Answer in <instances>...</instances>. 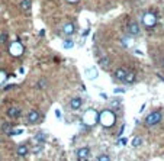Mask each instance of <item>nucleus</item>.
<instances>
[{"instance_id":"nucleus-8","label":"nucleus","mask_w":164,"mask_h":161,"mask_svg":"<svg viewBox=\"0 0 164 161\" xmlns=\"http://www.w3.org/2000/svg\"><path fill=\"white\" fill-rule=\"evenodd\" d=\"M41 121V113L38 110H31L28 113V122L29 123H37V122Z\"/></svg>"},{"instance_id":"nucleus-14","label":"nucleus","mask_w":164,"mask_h":161,"mask_svg":"<svg viewBox=\"0 0 164 161\" xmlns=\"http://www.w3.org/2000/svg\"><path fill=\"white\" fill-rule=\"evenodd\" d=\"M109 64H111L109 57H102V58L99 60V65H100L102 68H108V67H109Z\"/></svg>"},{"instance_id":"nucleus-21","label":"nucleus","mask_w":164,"mask_h":161,"mask_svg":"<svg viewBox=\"0 0 164 161\" xmlns=\"http://www.w3.org/2000/svg\"><path fill=\"white\" fill-rule=\"evenodd\" d=\"M73 46H74V42H73L71 39H65V41H64V48H65V49L73 48Z\"/></svg>"},{"instance_id":"nucleus-2","label":"nucleus","mask_w":164,"mask_h":161,"mask_svg":"<svg viewBox=\"0 0 164 161\" xmlns=\"http://www.w3.org/2000/svg\"><path fill=\"white\" fill-rule=\"evenodd\" d=\"M161 119H163V113H161L160 110H154V112H151V113L145 118V125H147V126H154V125L160 123Z\"/></svg>"},{"instance_id":"nucleus-6","label":"nucleus","mask_w":164,"mask_h":161,"mask_svg":"<svg viewBox=\"0 0 164 161\" xmlns=\"http://www.w3.org/2000/svg\"><path fill=\"white\" fill-rule=\"evenodd\" d=\"M126 31H128V35L137 37V35H139V25H138L137 22L131 20V22L128 23V26H126Z\"/></svg>"},{"instance_id":"nucleus-26","label":"nucleus","mask_w":164,"mask_h":161,"mask_svg":"<svg viewBox=\"0 0 164 161\" xmlns=\"http://www.w3.org/2000/svg\"><path fill=\"white\" fill-rule=\"evenodd\" d=\"M123 129H125V126H123V125H122V128H121V131L118 132V136H121V135H122V134H123Z\"/></svg>"},{"instance_id":"nucleus-5","label":"nucleus","mask_w":164,"mask_h":161,"mask_svg":"<svg viewBox=\"0 0 164 161\" xmlns=\"http://www.w3.org/2000/svg\"><path fill=\"white\" fill-rule=\"evenodd\" d=\"M142 22L145 23L147 28H153V26L157 23V18H156L154 13H145L144 18H142Z\"/></svg>"},{"instance_id":"nucleus-31","label":"nucleus","mask_w":164,"mask_h":161,"mask_svg":"<svg viewBox=\"0 0 164 161\" xmlns=\"http://www.w3.org/2000/svg\"><path fill=\"white\" fill-rule=\"evenodd\" d=\"M67 1H70V3H76V1H79V0H67Z\"/></svg>"},{"instance_id":"nucleus-7","label":"nucleus","mask_w":164,"mask_h":161,"mask_svg":"<svg viewBox=\"0 0 164 161\" xmlns=\"http://www.w3.org/2000/svg\"><path fill=\"white\" fill-rule=\"evenodd\" d=\"M89 155H90V150L87 147H83L80 150H77V158H79V161H86L89 158Z\"/></svg>"},{"instance_id":"nucleus-1","label":"nucleus","mask_w":164,"mask_h":161,"mask_svg":"<svg viewBox=\"0 0 164 161\" xmlns=\"http://www.w3.org/2000/svg\"><path fill=\"white\" fill-rule=\"evenodd\" d=\"M99 121H100V123H102L103 126L109 128V126H112V125L115 123V115H113L111 110H105V112H102V115L99 116Z\"/></svg>"},{"instance_id":"nucleus-22","label":"nucleus","mask_w":164,"mask_h":161,"mask_svg":"<svg viewBox=\"0 0 164 161\" xmlns=\"http://www.w3.org/2000/svg\"><path fill=\"white\" fill-rule=\"evenodd\" d=\"M6 79H7V74H6L4 71H0V84H3Z\"/></svg>"},{"instance_id":"nucleus-9","label":"nucleus","mask_w":164,"mask_h":161,"mask_svg":"<svg viewBox=\"0 0 164 161\" xmlns=\"http://www.w3.org/2000/svg\"><path fill=\"white\" fill-rule=\"evenodd\" d=\"M20 108H18V106H13V108H9L7 109V116L9 118H12V119H16V118H19L20 116Z\"/></svg>"},{"instance_id":"nucleus-3","label":"nucleus","mask_w":164,"mask_h":161,"mask_svg":"<svg viewBox=\"0 0 164 161\" xmlns=\"http://www.w3.org/2000/svg\"><path fill=\"white\" fill-rule=\"evenodd\" d=\"M99 121V116H97V113H96V110H93V109H89L86 113H84V116H83V122L86 123V125H94L96 122Z\"/></svg>"},{"instance_id":"nucleus-12","label":"nucleus","mask_w":164,"mask_h":161,"mask_svg":"<svg viewBox=\"0 0 164 161\" xmlns=\"http://www.w3.org/2000/svg\"><path fill=\"white\" fill-rule=\"evenodd\" d=\"M74 29H76L74 23L70 22V23H65V25H64V29H63V31H64L65 35H73V34H74Z\"/></svg>"},{"instance_id":"nucleus-15","label":"nucleus","mask_w":164,"mask_h":161,"mask_svg":"<svg viewBox=\"0 0 164 161\" xmlns=\"http://www.w3.org/2000/svg\"><path fill=\"white\" fill-rule=\"evenodd\" d=\"M35 141H37L38 144H44V142L46 141V134H44V132H38V134L35 135Z\"/></svg>"},{"instance_id":"nucleus-25","label":"nucleus","mask_w":164,"mask_h":161,"mask_svg":"<svg viewBox=\"0 0 164 161\" xmlns=\"http://www.w3.org/2000/svg\"><path fill=\"white\" fill-rule=\"evenodd\" d=\"M22 132H23V129H16V131H12L10 135L13 136V135H19V134H22Z\"/></svg>"},{"instance_id":"nucleus-18","label":"nucleus","mask_w":164,"mask_h":161,"mask_svg":"<svg viewBox=\"0 0 164 161\" xmlns=\"http://www.w3.org/2000/svg\"><path fill=\"white\" fill-rule=\"evenodd\" d=\"M20 9L25 10V12L28 13L29 9H31V1H29V0H22V1H20Z\"/></svg>"},{"instance_id":"nucleus-28","label":"nucleus","mask_w":164,"mask_h":161,"mask_svg":"<svg viewBox=\"0 0 164 161\" xmlns=\"http://www.w3.org/2000/svg\"><path fill=\"white\" fill-rule=\"evenodd\" d=\"M55 115H57V118H61V112H60V110H58V109H57V110H55Z\"/></svg>"},{"instance_id":"nucleus-10","label":"nucleus","mask_w":164,"mask_h":161,"mask_svg":"<svg viewBox=\"0 0 164 161\" xmlns=\"http://www.w3.org/2000/svg\"><path fill=\"white\" fill-rule=\"evenodd\" d=\"M115 79L116 80H119V81H125V79H126V76H128V71L123 68V67H119L116 71H115Z\"/></svg>"},{"instance_id":"nucleus-19","label":"nucleus","mask_w":164,"mask_h":161,"mask_svg":"<svg viewBox=\"0 0 164 161\" xmlns=\"http://www.w3.org/2000/svg\"><path fill=\"white\" fill-rule=\"evenodd\" d=\"M46 86H48V81L45 80V79H41V80H38V83H37V89H38V90L46 89Z\"/></svg>"},{"instance_id":"nucleus-13","label":"nucleus","mask_w":164,"mask_h":161,"mask_svg":"<svg viewBox=\"0 0 164 161\" xmlns=\"http://www.w3.org/2000/svg\"><path fill=\"white\" fill-rule=\"evenodd\" d=\"M12 123H9V122H3L1 123V132L3 134H7V135H10L12 134Z\"/></svg>"},{"instance_id":"nucleus-29","label":"nucleus","mask_w":164,"mask_h":161,"mask_svg":"<svg viewBox=\"0 0 164 161\" xmlns=\"http://www.w3.org/2000/svg\"><path fill=\"white\" fill-rule=\"evenodd\" d=\"M115 93H123V89H115Z\"/></svg>"},{"instance_id":"nucleus-27","label":"nucleus","mask_w":164,"mask_h":161,"mask_svg":"<svg viewBox=\"0 0 164 161\" xmlns=\"http://www.w3.org/2000/svg\"><path fill=\"white\" fill-rule=\"evenodd\" d=\"M13 87H15V84H12V86H6L4 90H10V89H13Z\"/></svg>"},{"instance_id":"nucleus-11","label":"nucleus","mask_w":164,"mask_h":161,"mask_svg":"<svg viewBox=\"0 0 164 161\" xmlns=\"http://www.w3.org/2000/svg\"><path fill=\"white\" fill-rule=\"evenodd\" d=\"M82 105H83L82 97H73V99L70 100V108H71L73 110H79V109L82 108Z\"/></svg>"},{"instance_id":"nucleus-30","label":"nucleus","mask_w":164,"mask_h":161,"mask_svg":"<svg viewBox=\"0 0 164 161\" xmlns=\"http://www.w3.org/2000/svg\"><path fill=\"white\" fill-rule=\"evenodd\" d=\"M119 142H121V144H126V142H128V139H125V138H122V139H121Z\"/></svg>"},{"instance_id":"nucleus-20","label":"nucleus","mask_w":164,"mask_h":161,"mask_svg":"<svg viewBox=\"0 0 164 161\" xmlns=\"http://www.w3.org/2000/svg\"><path fill=\"white\" fill-rule=\"evenodd\" d=\"M7 32H0V44H6L7 42Z\"/></svg>"},{"instance_id":"nucleus-32","label":"nucleus","mask_w":164,"mask_h":161,"mask_svg":"<svg viewBox=\"0 0 164 161\" xmlns=\"http://www.w3.org/2000/svg\"><path fill=\"white\" fill-rule=\"evenodd\" d=\"M163 65H164V60H163Z\"/></svg>"},{"instance_id":"nucleus-16","label":"nucleus","mask_w":164,"mask_h":161,"mask_svg":"<svg viewBox=\"0 0 164 161\" xmlns=\"http://www.w3.org/2000/svg\"><path fill=\"white\" fill-rule=\"evenodd\" d=\"M137 79V74H135V71H128V76H126V79H125V83H128V84H131V83H134Z\"/></svg>"},{"instance_id":"nucleus-17","label":"nucleus","mask_w":164,"mask_h":161,"mask_svg":"<svg viewBox=\"0 0 164 161\" xmlns=\"http://www.w3.org/2000/svg\"><path fill=\"white\" fill-rule=\"evenodd\" d=\"M28 154V147L26 145H19L18 147V155L19 157H25Z\"/></svg>"},{"instance_id":"nucleus-4","label":"nucleus","mask_w":164,"mask_h":161,"mask_svg":"<svg viewBox=\"0 0 164 161\" xmlns=\"http://www.w3.org/2000/svg\"><path fill=\"white\" fill-rule=\"evenodd\" d=\"M9 52L12 54V55H15V57H19V55H22L23 54V46H22V44L18 41V42H12V45H10V48H9Z\"/></svg>"},{"instance_id":"nucleus-24","label":"nucleus","mask_w":164,"mask_h":161,"mask_svg":"<svg viewBox=\"0 0 164 161\" xmlns=\"http://www.w3.org/2000/svg\"><path fill=\"white\" fill-rule=\"evenodd\" d=\"M97 161H111V158H109V155L103 154V155H100V157L97 158Z\"/></svg>"},{"instance_id":"nucleus-23","label":"nucleus","mask_w":164,"mask_h":161,"mask_svg":"<svg viewBox=\"0 0 164 161\" xmlns=\"http://www.w3.org/2000/svg\"><path fill=\"white\" fill-rule=\"evenodd\" d=\"M141 138H134V141H132V147H138V145H141Z\"/></svg>"}]
</instances>
